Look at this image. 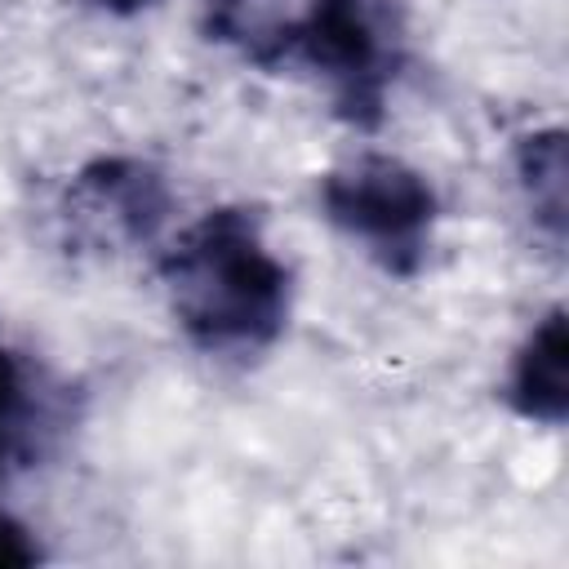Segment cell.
<instances>
[{"instance_id":"6da1fadb","label":"cell","mask_w":569,"mask_h":569,"mask_svg":"<svg viewBox=\"0 0 569 569\" xmlns=\"http://www.w3.org/2000/svg\"><path fill=\"white\" fill-rule=\"evenodd\" d=\"M160 284L182 338L209 360L267 356L293 316V267L244 204L204 209L160 253Z\"/></svg>"},{"instance_id":"7a4b0ae2","label":"cell","mask_w":569,"mask_h":569,"mask_svg":"<svg viewBox=\"0 0 569 569\" xmlns=\"http://www.w3.org/2000/svg\"><path fill=\"white\" fill-rule=\"evenodd\" d=\"M302 67L351 129H378L405 67V9L396 0H311L289 22L284 67Z\"/></svg>"},{"instance_id":"ba28073f","label":"cell","mask_w":569,"mask_h":569,"mask_svg":"<svg viewBox=\"0 0 569 569\" xmlns=\"http://www.w3.org/2000/svg\"><path fill=\"white\" fill-rule=\"evenodd\" d=\"M289 22L293 13H280L276 0H200V31L262 71L284 67Z\"/></svg>"},{"instance_id":"5b68a950","label":"cell","mask_w":569,"mask_h":569,"mask_svg":"<svg viewBox=\"0 0 569 569\" xmlns=\"http://www.w3.org/2000/svg\"><path fill=\"white\" fill-rule=\"evenodd\" d=\"M502 400L520 422L533 427H565L569 418V329H565V307H547L520 347L511 351L507 378H502Z\"/></svg>"},{"instance_id":"52a82bcc","label":"cell","mask_w":569,"mask_h":569,"mask_svg":"<svg viewBox=\"0 0 569 569\" xmlns=\"http://www.w3.org/2000/svg\"><path fill=\"white\" fill-rule=\"evenodd\" d=\"M516 191L525 200V213L533 218V231L560 249L565 222H569V156H565V129H533L511 151Z\"/></svg>"},{"instance_id":"3957f363","label":"cell","mask_w":569,"mask_h":569,"mask_svg":"<svg viewBox=\"0 0 569 569\" xmlns=\"http://www.w3.org/2000/svg\"><path fill=\"white\" fill-rule=\"evenodd\" d=\"M325 222L351 240L382 276L413 280L436 244L440 196L422 169L387 151H360L333 164L316 187Z\"/></svg>"},{"instance_id":"9c48e42d","label":"cell","mask_w":569,"mask_h":569,"mask_svg":"<svg viewBox=\"0 0 569 569\" xmlns=\"http://www.w3.org/2000/svg\"><path fill=\"white\" fill-rule=\"evenodd\" d=\"M36 560H44L36 533L13 511L0 507V569H22V565H36Z\"/></svg>"},{"instance_id":"30bf717a","label":"cell","mask_w":569,"mask_h":569,"mask_svg":"<svg viewBox=\"0 0 569 569\" xmlns=\"http://www.w3.org/2000/svg\"><path fill=\"white\" fill-rule=\"evenodd\" d=\"M89 4L107 18H138V13H151L160 0H89Z\"/></svg>"},{"instance_id":"8992f818","label":"cell","mask_w":569,"mask_h":569,"mask_svg":"<svg viewBox=\"0 0 569 569\" xmlns=\"http://www.w3.org/2000/svg\"><path fill=\"white\" fill-rule=\"evenodd\" d=\"M58 436V400L44 369L0 338V480L27 471Z\"/></svg>"},{"instance_id":"277c9868","label":"cell","mask_w":569,"mask_h":569,"mask_svg":"<svg viewBox=\"0 0 569 569\" xmlns=\"http://www.w3.org/2000/svg\"><path fill=\"white\" fill-rule=\"evenodd\" d=\"M173 213L169 178L138 156H98L76 169L62 191V222L71 240L98 253L151 244Z\"/></svg>"}]
</instances>
